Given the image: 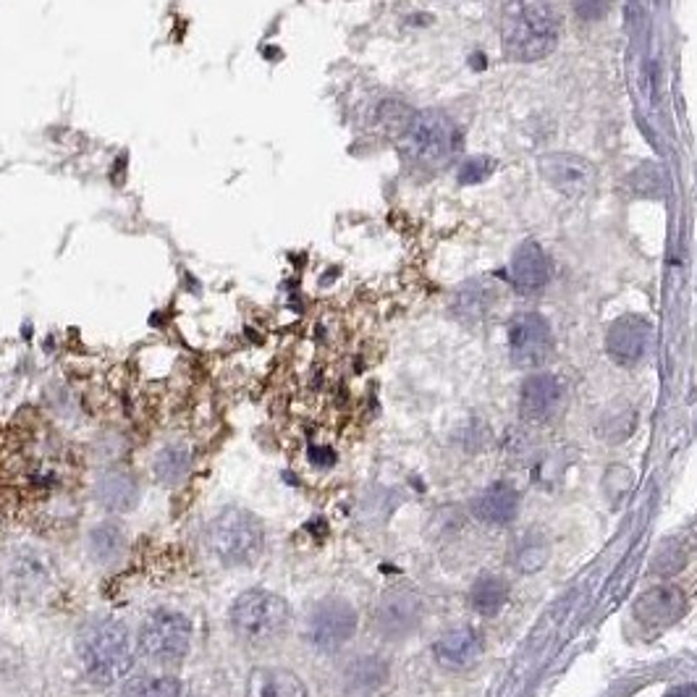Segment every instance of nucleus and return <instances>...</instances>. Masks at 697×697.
Instances as JSON below:
<instances>
[{
	"instance_id": "f257e3e1",
	"label": "nucleus",
	"mask_w": 697,
	"mask_h": 697,
	"mask_svg": "<svg viewBox=\"0 0 697 697\" xmlns=\"http://www.w3.org/2000/svg\"><path fill=\"white\" fill-rule=\"evenodd\" d=\"M559 35V16L548 0H509L504 6L501 45L509 61L532 63L551 56Z\"/></svg>"
},
{
	"instance_id": "f03ea898",
	"label": "nucleus",
	"mask_w": 697,
	"mask_h": 697,
	"mask_svg": "<svg viewBox=\"0 0 697 697\" xmlns=\"http://www.w3.org/2000/svg\"><path fill=\"white\" fill-rule=\"evenodd\" d=\"M401 155L422 173H435L451 166L462 152V129L441 111H417L412 124L399 139Z\"/></svg>"
},
{
	"instance_id": "7ed1b4c3",
	"label": "nucleus",
	"mask_w": 697,
	"mask_h": 697,
	"mask_svg": "<svg viewBox=\"0 0 697 697\" xmlns=\"http://www.w3.org/2000/svg\"><path fill=\"white\" fill-rule=\"evenodd\" d=\"M289 622V603L268 590H247L231 606L234 635L252 648H270L281 642Z\"/></svg>"
},
{
	"instance_id": "20e7f679",
	"label": "nucleus",
	"mask_w": 697,
	"mask_h": 697,
	"mask_svg": "<svg viewBox=\"0 0 697 697\" xmlns=\"http://www.w3.org/2000/svg\"><path fill=\"white\" fill-rule=\"evenodd\" d=\"M82 663L87 677L97 684H113L132 669L129 629L118 622L95 627L82 642Z\"/></svg>"
},
{
	"instance_id": "39448f33",
	"label": "nucleus",
	"mask_w": 697,
	"mask_h": 697,
	"mask_svg": "<svg viewBox=\"0 0 697 697\" xmlns=\"http://www.w3.org/2000/svg\"><path fill=\"white\" fill-rule=\"evenodd\" d=\"M263 525L244 509H226L210 525V546L226 566H247L263 553Z\"/></svg>"
},
{
	"instance_id": "423d86ee",
	"label": "nucleus",
	"mask_w": 697,
	"mask_h": 697,
	"mask_svg": "<svg viewBox=\"0 0 697 697\" xmlns=\"http://www.w3.org/2000/svg\"><path fill=\"white\" fill-rule=\"evenodd\" d=\"M192 624L176 611H155L139 629V648L155 663H179L189 653Z\"/></svg>"
},
{
	"instance_id": "0eeeda50",
	"label": "nucleus",
	"mask_w": 697,
	"mask_h": 697,
	"mask_svg": "<svg viewBox=\"0 0 697 697\" xmlns=\"http://www.w3.org/2000/svg\"><path fill=\"white\" fill-rule=\"evenodd\" d=\"M509 352L517 367H540L553 352V331L538 312H519L509 323Z\"/></svg>"
},
{
	"instance_id": "6e6552de",
	"label": "nucleus",
	"mask_w": 697,
	"mask_h": 697,
	"mask_svg": "<svg viewBox=\"0 0 697 697\" xmlns=\"http://www.w3.org/2000/svg\"><path fill=\"white\" fill-rule=\"evenodd\" d=\"M420 622V595L407 590V587H391V590L380 595L373 614V624L380 637H386V640H404V637H409L420 627Z\"/></svg>"
},
{
	"instance_id": "1a4fd4ad",
	"label": "nucleus",
	"mask_w": 697,
	"mask_h": 697,
	"mask_svg": "<svg viewBox=\"0 0 697 697\" xmlns=\"http://www.w3.org/2000/svg\"><path fill=\"white\" fill-rule=\"evenodd\" d=\"M357 632V611L344 598H328L310 614L307 637L315 648L339 650Z\"/></svg>"
},
{
	"instance_id": "9d476101",
	"label": "nucleus",
	"mask_w": 697,
	"mask_h": 697,
	"mask_svg": "<svg viewBox=\"0 0 697 697\" xmlns=\"http://www.w3.org/2000/svg\"><path fill=\"white\" fill-rule=\"evenodd\" d=\"M540 173L564 197H585L595 187L593 163L574 152H551L540 158Z\"/></svg>"
},
{
	"instance_id": "9b49d317",
	"label": "nucleus",
	"mask_w": 697,
	"mask_h": 697,
	"mask_svg": "<svg viewBox=\"0 0 697 697\" xmlns=\"http://www.w3.org/2000/svg\"><path fill=\"white\" fill-rule=\"evenodd\" d=\"M653 328L640 315H624L606 333V352L619 367L640 365L650 349Z\"/></svg>"
},
{
	"instance_id": "f8f14e48",
	"label": "nucleus",
	"mask_w": 697,
	"mask_h": 697,
	"mask_svg": "<svg viewBox=\"0 0 697 697\" xmlns=\"http://www.w3.org/2000/svg\"><path fill=\"white\" fill-rule=\"evenodd\" d=\"M632 611L642 627L666 629L682 619L687 611V598L677 585H656L640 593Z\"/></svg>"
},
{
	"instance_id": "ddd939ff",
	"label": "nucleus",
	"mask_w": 697,
	"mask_h": 697,
	"mask_svg": "<svg viewBox=\"0 0 697 697\" xmlns=\"http://www.w3.org/2000/svg\"><path fill=\"white\" fill-rule=\"evenodd\" d=\"M561 401H564V386L556 375H530L519 391V412L527 422H546L559 412Z\"/></svg>"
},
{
	"instance_id": "4468645a",
	"label": "nucleus",
	"mask_w": 697,
	"mask_h": 697,
	"mask_svg": "<svg viewBox=\"0 0 697 697\" xmlns=\"http://www.w3.org/2000/svg\"><path fill=\"white\" fill-rule=\"evenodd\" d=\"M435 661L446 666V669H470L483 656V640L475 629L456 627L443 632L438 642L433 645Z\"/></svg>"
},
{
	"instance_id": "2eb2a0df",
	"label": "nucleus",
	"mask_w": 697,
	"mask_h": 697,
	"mask_svg": "<svg viewBox=\"0 0 697 697\" xmlns=\"http://www.w3.org/2000/svg\"><path fill=\"white\" fill-rule=\"evenodd\" d=\"M551 278V260H548L546 249L538 242L519 244V249L511 257V283L519 291H538L543 289Z\"/></svg>"
},
{
	"instance_id": "dca6fc26",
	"label": "nucleus",
	"mask_w": 697,
	"mask_h": 697,
	"mask_svg": "<svg viewBox=\"0 0 697 697\" xmlns=\"http://www.w3.org/2000/svg\"><path fill=\"white\" fill-rule=\"evenodd\" d=\"M247 697H307V687L294 671L263 666L249 674Z\"/></svg>"
},
{
	"instance_id": "f3484780",
	"label": "nucleus",
	"mask_w": 697,
	"mask_h": 697,
	"mask_svg": "<svg viewBox=\"0 0 697 697\" xmlns=\"http://www.w3.org/2000/svg\"><path fill=\"white\" fill-rule=\"evenodd\" d=\"M472 514L485 525H509L519 514V493L506 483L493 485L475 498Z\"/></svg>"
},
{
	"instance_id": "a211bd4d",
	"label": "nucleus",
	"mask_w": 697,
	"mask_h": 697,
	"mask_svg": "<svg viewBox=\"0 0 697 697\" xmlns=\"http://www.w3.org/2000/svg\"><path fill=\"white\" fill-rule=\"evenodd\" d=\"M388 663L378 656H362L352 661L344 671V690L354 697H367L388 682Z\"/></svg>"
},
{
	"instance_id": "6ab92c4d",
	"label": "nucleus",
	"mask_w": 697,
	"mask_h": 697,
	"mask_svg": "<svg viewBox=\"0 0 697 697\" xmlns=\"http://www.w3.org/2000/svg\"><path fill=\"white\" fill-rule=\"evenodd\" d=\"M97 498L111 511H132L134 506H137L139 490L137 483L132 480V475L113 470L105 472L100 485H97Z\"/></svg>"
},
{
	"instance_id": "aec40b11",
	"label": "nucleus",
	"mask_w": 697,
	"mask_h": 697,
	"mask_svg": "<svg viewBox=\"0 0 697 697\" xmlns=\"http://www.w3.org/2000/svg\"><path fill=\"white\" fill-rule=\"evenodd\" d=\"M509 601V585L496 574H485L472 585L470 606L472 611L483 616H496Z\"/></svg>"
},
{
	"instance_id": "412c9836",
	"label": "nucleus",
	"mask_w": 697,
	"mask_h": 697,
	"mask_svg": "<svg viewBox=\"0 0 697 697\" xmlns=\"http://www.w3.org/2000/svg\"><path fill=\"white\" fill-rule=\"evenodd\" d=\"M189 462H192V454L187 446H181V443L166 446L155 456V477L163 485H179L187 477Z\"/></svg>"
},
{
	"instance_id": "4be33fe9",
	"label": "nucleus",
	"mask_w": 697,
	"mask_h": 697,
	"mask_svg": "<svg viewBox=\"0 0 697 697\" xmlns=\"http://www.w3.org/2000/svg\"><path fill=\"white\" fill-rule=\"evenodd\" d=\"M126 538L121 527L113 525V522H105V525H97L90 532V551L92 559L100 561V564H111L116 561L121 553H124Z\"/></svg>"
},
{
	"instance_id": "5701e85b",
	"label": "nucleus",
	"mask_w": 697,
	"mask_h": 697,
	"mask_svg": "<svg viewBox=\"0 0 697 697\" xmlns=\"http://www.w3.org/2000/svg\"><path fill=\"white\" fill-rule=\"evenodd\" d=\"M121 697H181V684L173 677H137L126 682Z\"/></svg>"
},
{
	"instance_id": "b1692460",
	"label": "nucleus",
	"mask_w": 697,
	"mask_h": 697,
	"mask_svg": "<svg viewBox=\"0 0 697 697\" xmlns=\"http://www.w3.org/2000/svg\"><path fill=\"white\" fill-rule=\"evenodd\" d=\"M415 113L417 111H412V108H409L407 103H401V100H386V103L378 108V126L386 134H391V137L401 139L409 129V124H412Z\"/></svg>"
},
{
	"instance_id": "393cba45",
	"label": "nucleus",
	"mask_w": 697,
	"mask_h": 697,
	"mask_svg": "<svg viewBox=\"0 0 697 697\" xmlns=\"http://www.w3.org/2000/svg\"><path fill=\"white\" fill-rule=\"evenodd\" d=\"M637 428V412L635 409H619V412H611L608 417H603L601 425H598V433H601L603 441L619 443L627 441L629 435L635 433Z\"/></svg>"
},
{
	"instance_id": "a878e982",
	"label": "nucleus",
	"mask_w": 697,
	"mask_h": 697,
	"mask_svg": "<svg viewBox=\"0 0 697 697\" xmlns=\"http://www.w3.org/2000/svg\"><path fill=\"white\" fill-rule=\"evenodd\" d=\"M684 564H687V551L677 538L663 540L661 548L653 556V572L658 577H674V574L682 572Z\"/></svg>"
},
{
	"instance_id": "bb28decb",
	"label": "nucleus",
	"mask_w": 697,
	"mask_h": 697,
	"mask_svg": "<svg viewBox=\"0 0 697 697\" xmlns=\"http://www.w3.org/2000/svg\"><path fill=\"white\" fill-rule=\"evenodd\" d=\"M485 310H488V294H485V289L475 286V283L464 286V289L456 294L454 312L462 320H470L472 323V320L483 318Z\"/></svg>"
},
{
	"instance_id": "cd10ccee",
	"label": "nucleus",
	"mask_w": 697,
	"mask_h": 697,
	"mask_svg": "<svg viewBox=\"0 0 697 697\" xmlns=\"http://www.w3.org/2000/svg\"><path fill=\"white\" fill-rule=\"evenodd\" d=\"M627 184L637 197H661L663 192V176L653 163H645V166L629 173Z\"/></svg>"
},
{
	"instance_id": "c85d7f7f",
	"label": "nucleus",
	"mask_w": 697,
	"mask_h": 697,
	"mask_svg": "<svg viewBox=\"0 0 697 697\" xmlns=\"http://www.w3.org/2000/svg\"><path fill=\"white\" fill-rule=\"evenodd\" d=\"M548 561V546L543 540H530L517 551V566L525 574L540 572Z\"/></svg>"
},
{
	"instance_id": "c756f323",
	"label": "nucleus",
	"mask_w": 697,
	"mask_h": 697,
	"mask_svg": "<svg viewBox=\"0 0 697 697\" xmlns=\"http://www.w3.org/2000/svg\"><path fill=\"white\" fill-rule=\"evenodd\" d=\"M493 168H496V163H493L490 158H483V155L467 158L462 166H459V184H464V187H475V184H483L490 173H493Z\"/></svg>"
},
{
	"instance_id": "7c9ffc66",
	"label": "nucleus",
	"mask_w": 697,
	"mask_h": 697,
	"mask_svg": "<svg viewBox=\"0 0 697 697\" xmlns=\"http://www.w3.org/2000/svg\"><path fill=\"white\" fill-rule=\"evenodd\" d=\"M614 0H574V14L582 21H601L611 14Z\"/></svg>"
},
{
	"instance_id": "2f4dec72",
	"label": "nucleus",
	"mask_w": 697,
	"mask_h": 697,
	"mask_svg": "<svg viewBox=\"0 0 697 697\" xmlns=\"http://www.w3.org/2000/svg\"><path fill=\"white\" fill-rule=\"evenodd\" d=\"M310 459L315 464H320V467H328V464L336 462V454L331 449H312Z\"/></svg>"
},
{
	"instance_id": "473e14b6",
	"label": "nucleus",
	"mask_w": 697,
	"mask_h": 697,
	"mask_svg": "<svg viewBox=\"0 0 697 697\" xmlns=\"http://www.w3.org/2000/svg\"><path fill=\"white\" fill-rule=\"evenodd\" d=\"M663 697H697V684H679V687L669 690Z\"/></svg>"
}]
</instances>
